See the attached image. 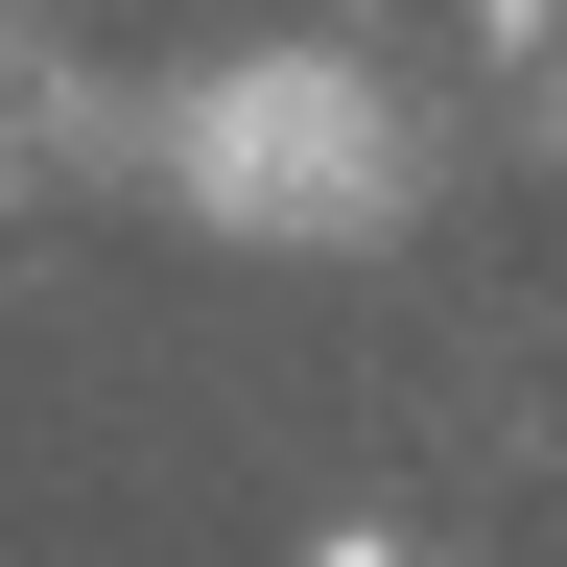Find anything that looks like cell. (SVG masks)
<instances>
[{
	"mask_svg": "<svg viewBox=\"0 0 567 567\" xmlns=\"http://www.w3.org/2000/svg\"><path fill=\"white\" fill-rule=\"evenodd\" d=\"M166 166H189L213 237H379L402 213V118H379V71H331V48H237V71L166 95Z\"/></svg>",
	"mask_w": 567,
	"mask_h": 567,
	"instance_id": "1",
	"label": "cell"
},
{
	"mask_svg": "<svg viewBox=\"0 0 567 567\" xmlns=\"http://www.w3.org/2000/svg\"><path fill=\"white\" fill-rule=\"evenodd\" d=\"M308 567H402V520H331V544H308Z\"/></svg>",
	"mask_w": 567,
	"mask_h": 567,
	"instance_id": "2",
	"label": "cell"
}]
</instances>
